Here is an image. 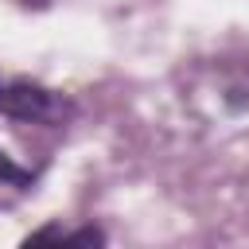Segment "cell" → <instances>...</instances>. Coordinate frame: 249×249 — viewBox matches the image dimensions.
Here are the masks:
<instances>
[{
  "mask_svg": "<svg viewBox=\"0 0 249 249\" xmlns=\"http://www.w3.org/2000/svg\"><path fill=\"white\" fill-rule=\"evenodd\" d=\"M54 109V93L39 82L16 78L8 86H0V113L12 121H47Z\"/></svg>",
  "mask_w": 249,
  "mask_h": 249,
  "instance_id": "1",
  "label": "cell"
},
{
  "mask_svg": "<svg viewBox=\"0 0 249 249\" xmlns=\"http://www.w3.org/2000/svg\"><path fill=\"white\" fill-rule=\"evenodd\" d=\"M31 179H35V175H31L27 167H19L8 152H0V183H12V187H31Z\"/></svg>",
  "mask_w": 249,
  "mask_h": 249,
  "instance_id": "2",
  "label": "cell"
},
{
  "mask_svg": "<svg viewBox=\"0 0 249 249\" xmlns=\"http://www.w3.org/2000/svg\"><path fill=\"white\" fill-rule=\"evenodd\" d=\"M109 237H105V230H97V226H82V230H74V233H66L62 237V245H105Z\"/></svg>",
  "mask_w": 249,
  "mask_h": 249,
  "instance_id": "3",
  "label": "cell"
},
{
  "mask_svg": "<svg viewBox=\"0 0 249 249\" xmlns=\"http://www.w3.org/2000/svg\"><path fill=\"white\" fill-rule=\"evenodd\" d=\"M62 237H66V230H58V226H43V230L27 233L23 245H39V241H58V245H62Z\"/></svg>",
  "mask_w": 249,
  "mask_h": 249,
  "instance_id": "4",
  "label": "cell"
}]
</instances>
